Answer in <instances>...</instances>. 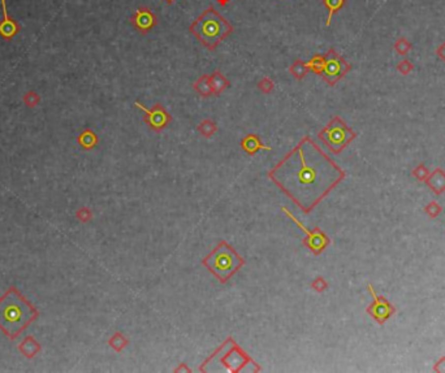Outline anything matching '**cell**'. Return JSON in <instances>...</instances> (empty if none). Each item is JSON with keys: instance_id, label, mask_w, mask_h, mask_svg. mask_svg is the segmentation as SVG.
Instances as JSON below:
<instances>
[{"instance_id": "obj_1", "label": "cell", "mask_w": 445, "mask_h": 373, "mask_svg": "<svg viewBox=\"0 0 445 373\" xmlns=\"http://www.w3.org/2000/svg\"><path fill=\"white\" fill-rule=\"evenodd\" d=\"M268 177L299 210L310 214L343 181L345 172L306 135L268 172Z\"/></svg>"}, {"instance_id": "obj_2", "label": "cell", "mask_w": 445, "mask_h": 373, "mask_svg": "<svg viewBox=\"0 0 445 373\" xmlns=\"http://www.w3.org/2000/svg\"><path fill=\"white\" fill-rule=\"evenodd\" d=\"M38 310L21 294L11 286L0 298V330L9 340H16L38 317Z\"/></svg>"}, {"instance_id": "obj_3", "label": "cell", "mask_w": 445, "mask_h": 373, "mask_svg": "<svg viewBox=\"0 0 445 373\" xmlns=\"http://www.w3.org/2000/svg\"><path fill=\"white\" fill-rule=\"evenodd\" d=\"M189 30L207 50L215 51L222 40L233 33L234 29L230 22L222 17L215 8L208 7L190 25Z\"/></svg>"}, {"instance_id": "obj_4", "label": "cell", "mask_w": 445, "mask_h": 373, "mask_svg": "<svg viewBox=\"0 0 445 373\" xmlns=\"http://www.w3.org/2000/svg\"><path fill=\"white\" fill-rule=\"evenodd\" d=\"M202 265L222 283L228 282L245 265V259L226 241H220L215 249L202 259Z\"/></svg>"}, {"instance_id": "obj_5", "label": "cell", "mask_w": 445, "mask_h": 373, "mask_svg": "<svg viewBox=\"0 0 445 373\" xmlns=\"http://www.w3.org/2000/svg\"><path fill=\"white\" fill-rule=\"evenodd\" d=\"M214 360H219V363H222V366L225 367L226 371L229 372H241L245 371V367L248 364H253V366H258L254 360H253L250 356L246 354V352L242 350L236 341L232 337L226 338L225 342L220 346L218 350H216L214 354H212L207 360H204V363L202 364L199 368H203L204 366H207Z\"/></svg>"}, {"instance_id": "obj_6", "label": "cell", "mask_w": 445, "mask_h": 373, "mask_svg": "<svg viewBox=\"0 0 445 373\" xmlns=\"http://www.w3.org/2000/svg\"><path fill=\"white\" fill-rule=\"evenodd\" d=\"M355 137V131L351 130L339 116L333 117L318 134V138L328 146L333 154L341 153Z\"/></svg>"}, {"instance_id": "obj_7", "label": "cell", "mask_w": 445, "mask_h": 373, "mask_svg": "<svg viewBox=\"0 0 445 373\" xmlns=\"http://www.w3.org/2000/svg\"><path fill=\"white\" fill-rule=\"evenodd\" d=\"M350 64L335 48H329L325 54V65L320 76L329 86H335L343 77L350 72Z\"/></svg>"}, {"instance_id": "obj_8", "label": "cell", "mask_w": 445, "mask_h": 373, "mask_svg": "<svg viewBox=\"0 0 445 373\" xmlns=\"http://www.w3.org/2000/svg\"><path fill=\"white\" fill-rule=\"evenodd\" d=\"M281 211H283V212H284V214L286 215V216H288V218H290V220H292L303 233H305V236L306 237L303 239V246L307 247L314 255H317V256L318 255H320L321 252L325 250V247L331 243V239L328 238V236H325V233L323 232L321 229L315 228L314 230L311 232V230H309L298 218H296L294 215L290 214L285 207H281Z\"/></svg>"}, {"instance_id": "obj_9", "label": "cell", "mask_w": 445, "mask_h": 373, "mask_svg": "<svg viewBox=\"0 0 445 373\" xmlns=\"http://www.w3.org/2000/svg\"><path fill=\"white\" fill-rule=\"evenodd\" d=\"M134 105L143 112V121L146 123L147 126H149L151 130L157 131V133L164 130L165 127H167L168 125H169V123L172 121L171 115H169L167 109H165L161 104H159V103H157L153 108L150 109L146 108V107H143L142 103H139L138 100H135Z\"/></svg>"}, {"instance_id": "obj_10", "label": "cell", "mask_w": 445, "mask_h": 373, "mask_svg": "<svg viewBox=\"0 0 445 373\" xmlns=\"http://www.w3.org/2000/svg\"><path fill=\"white\" fill-rule=\"evenodd\" d=\"M129 22L138 33L145 35L158 25V17L149 7H139L129 18Z\"/></svg>"}, {"instance_id": "obj_11", "label": "cell", "mask_w": 445, "mask_h": 373, "mask_svg": "<svg viewBox=\"0 0 445 373\" xmlns=\"http://www.w3.org/2000/svg\"><path fill=\"white\" fill-rule=\"evenodd\" d=\"M1 8H3V21H0V36L5 40H11L20 33L21 26L9 16L5 0H1Z\"/></svg>"}, {"instance_id": "obj_12", "label": "cell", "mask_w": 445, "mask_h": 373, "mask_svg": "<svg viewBox=\"0 0 445 373\" xmlns=\"http://www.w3.org/2000/svg\"><path fill=\"white\" fill-rule=\"evenodd\" d=\"M241 149L249 155H254L258 151L267 150V151H272L271 146H266L260 141V138L256 134H248L245 135L244 139L241 141Z\"/></svg>"}, {"instance_id": "obj_13", "label": "cell", "mask_w": 445, "mask_h": 373, "mask_svg": "<svg viewBox=\"0 0 445 373\" xmlns=\"http://www.w3.org/2000/svg\"><path fill=\"white\" fill-rule=\"evenodd\" d=\"M210 80H211L212 95L215 96H219L222 91L229 87V81L226 80L222 73H220V70H214L212 74H210Z\"/></svg>"}, {"instance_id": "obj_14", "label": "cell", "mask_w": 445, "mask_h": 373, "mask_svg": "<svg viewBox=\"0 0 445 373\" xmlns=\"http://www.w3.org/2000/svg\"><path fill=\"white\" fill-rule=\"evenodd\" d=\"M374 297H375V303H374V305H372L371 307L367 310V311H369L370 313H371V315L374 316L376 320H378V321L383 322L384 320L387 319L388 316H389V313H390L389 307H388L387 302L385 301H383V299H380L379 301V299L376 298L375 294H374Z\"/></svg>"}, {"instance_id": "obj_15", "label": "cell", "mask_w": 445, "mask_h": 373, "mask_svg": "<svg viewBox=\"0 0 445 373\" xmlns=\"http://www.w3.org/2000/svg\"><path fill=\"white\" fill-rule=\"evenodd\" d=\"M19 350L26 358H34L40 351V344L32 336H28L19 346Z\"/></svg>"}, {"instance_id": "obj_16", "label": "cell", "mask_w": 445, "mask_h": 373, "mask_svg": "<svg viewBox=\"0 0 445 373\" xmlns=\"http://www.w3.org/2000/svg\"><path fill=\"white\" fill-rule=\"evenodd\" d=\"M193 89L197 91L198 94L203 96V98H208L212 95V87H211V80H210V74H203L198 78L193 85Z\"/></svg>"}, {"instance_id": "obj_17", "label": "cell", "mask_w": 445, "mask_h": 373, "mask_svg": "<svg viewBox=\"0 0 445 373\" xmlns=\"http://www.w3.org/2000/svg\"><path fill=\"white\" fill-rule=\"evenodd\" d=\"M321 3L325 7V9L328 11V17H327V26L331 25V21H332V17L337 13L339 11H341L344 8V5L347 4V0H321Z\"/></svg>"}, {"instance_id": "obj_18", "label": "cell", "mask_w": 445, "mask_h": 373, "mask_svg": "<svg viewBox=\"0 0 445 373\" xmlns=\"http://www.w3.org/2000/svg\"><path fill=\"white\" fill-rule=\"evenodd\" d=\"M197 130L198 133L201 135H203L204 138H210L218 131V125H216L215 121H212V120L210 119H206L199 123Z\"/></svg>"}, {"instance_id": "obj_19", "label": "cell", "mask_w": 445, "mask_h": 373, "mask_svg": "<svg viewBox=\"0 0 445 373\" xmlns=\"http://www.w3.org/2000/svg\"><path fill=\"white\" fill-rule=\"evenodd\" d=\"M289 72H290V74H292L296 80L301 81L303 80V78L306 77L307 73H309V68H307L306 62H303L302 60L297 59L296 62H293L292 65H290V68H289Z\"/></svg>"}, {"instance_id": "obj_20", "label": "cell", "mask_w": 445, "mask_h": 373, "mask_svg": "<svg viewBox=\"0 0 445 373\" xmlns=\"http://www.w3.org/2000/svg\"><path fill=\"white\" fill-rule=\"evenodd\" d=\"M78 143H80L82 147L85 149H93L96 143H98V138L95 135V133L90 129H86L85 131H82L78 137Z\"/></svg>"}, {"instance_id": "obj_21", "label": "cell", "mask_w": 445, "mask_h": 373, "mask_svg": "<svg viewBox=\"0 0 445 373\" xmlns=\"http://www.w3.org/2000/svg\"><path fill=\"white\" fill-rule=\"evenodd\" d=\"M307 68L311 72H314L315 74H319L320 76L321 72H323V69H324L325 65V55H314L311 60L309 62H306Z\"/></svg>"}, {"instance_id": "obj_22", "label": "cell", "mask_w": 445, "mask_h": 373, "mask_svg": "<svg viewBox=\"0 0 445 373\" xmlns=\"http://www.w3.org/2000/svg\"><path fill=\"white\" fill-rule=\"evenodd\" d=\"M129 341L128 338H125V336L123 333H115L112 337L108 341V344L115 350L116 352H121L127 346H128Z\"/></svg>"}, {"instance_id": "obj_23", "label": "cell", "mask_w": 445, "mask_h": 373, "mask_svg": "<svg viewBox=\"0 0 445 373\" xmlns=\"http://www.w3.org/2000/svg\"><path fill=\"white\" fill-rule=\"evenodd\" d=\"M412 43L409 42L408 38L405 36H400L396 42H394V46H393V50L397 52L398 55H401V56H405L406 54L412 51Z\"/></svg>"}, {"instance_id": "obj_24", "label": "cell", "mask_w": 445, "mask_h": 373, "mask_svg": "<svg viewBox=\"0 0 445 373\" xmlns=\"http://www.w3.org/2000/svg\"><path fill=\"white\" fill-rule=\"evenodd\" d=\"M258 89H259L262 93H264V94H270V93L274 91L275 84L268 78V77H264V78H262V80L258 82Z\"/></svg>"}, {"instance_id": "obj_25", "label": "cell", "mask_w": 445, "mask_h": 373, "mask_svg": "<svg viewBox=\"0 0 445 373\" xmlns=\"http://www.w3.org/2000/svg\"><path fill=\"white\" fill-rule=\"evenodd\" d=\"M413 69H414V64L409 59H402L401 62L397 64V70L401 74H405V76L412 72Z\"/></svg>"}, {"instance_id": "obj_26", "label": "cell", "mask_w": 445, "mask_h": 373, "mask_svg": "<svg viewBox=\"0 0 445 373\" xmlns=\"http://www.w3.org/2000/svg\"><path fill=\"white\" fill-rule=\"evenodd\" d=\"M311 289L318 291V293H323L324 290L328 289V283L325 282L323 277H317V279L311 282Z\"/></svg>"}, {"instance_id": "obj_27", "label": "cell", "mask_w": 445, "mask_h": 373, "mask_svg": "<svg viewBox=\"0 0 445 373\" xmlns=\"http://www.w3.org/2000/svg\"><path fill=\"white\" fill-rule=\"evenodd\" d=\"M24 102L28 107H35V105L39 103V96L37 95V93H34V91H30L28 94L24 96Z\"/></svg>"}, {"instance_id": "obj_28", "label": "cell", "mask_w": 445, "mask_h": 373, "mask_svg": "<svg viewBox=\"0 0 445 373\" xmlns=\"http://www.w3.org/2000/svg\"><path fill=\"white\" fill-rule=\"evenodd\" d=\"M78 218H80L82 221H88V220H90V218H92V214H90V211L86 210V208H82V210L78 212Z\"/></svg>"}, {"instance_id": "obj_29", "label": "cell", "mask_w": 445, "mask_h": 373, "mask_svg": "<svg viewBox=\"0 0 445 373\" xmlns=\"http://www.w3.org/2000/svg\"><path fill=\"white\" fill-rule=\"evenodd\" d=\"M436 55L442 59L443 62H445V42H443V43L436 48Z\"/></svg>"}, {"instance_id": "obj_30", "label": "cell", "mask_w": 445, "mask_h": 373, "mask_svg": "<svg viewBox=\"0 0 445 373\" xmlns=\"http://www.w3.org/2000/svg\"><path fill=\"white\" fill-rule=\"evenodd\" d=\"M180 371H186V372H190L189 368H185V363H183V364H181L177 370H175V372H180Z\"/></svg>"}, {"instance_id": "obj_31", "label": "cell", "mask_w": 445, "mask_h": 373, "mask_svg": "<svg viewBox=\"0 0 445 373\" xmlns=\"http://www.w3.org/2000/svg\"><path fill=\"white\" fill-rule=\"evenodd\" d=\"M216 1H218V4H219V5H222V7H225L226 4L229 3L230 0H216Z\"/></svg>"}, {"instance_id": "obj_32", "label": "cell", "mask_w": 445, "mask_h": 373, "mask_svg": "<svg viewBox=\"0 0 445 373\" xmlns=\"http://www.w3.org/2000/svg\"><path fill=\"white\" fill-rule=\"evenodd\" d=\"M165 3H168V4H172L173 3V1H175V0H164Z\"/></svg>"}]
</instances>
